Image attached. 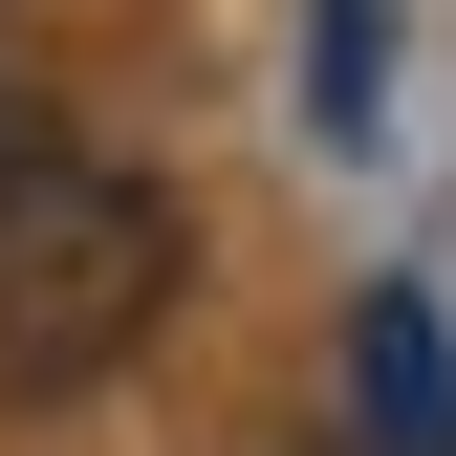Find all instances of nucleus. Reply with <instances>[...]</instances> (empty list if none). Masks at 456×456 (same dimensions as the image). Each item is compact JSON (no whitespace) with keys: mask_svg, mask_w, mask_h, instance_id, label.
I'll list each match as a JSON object with an SVG mask.
<instances>
[{"mask_svg":"<svg viewBox=\"0 0 456 456\" xmlns=\"http://www.w3.org/2000/svg\"><path fill=\"white\" fill-rule=\"evenodd\" d=\"M391 109V22L370 0H326V44H305V131H370Z\"/></svg>","mask_w":456,"mask_h":456,"instance_id":"nucleus-3","label":"nucleus"},{"mask_svg":"<svg viewBox=\"0 0 456 456\" xmlns=\"http://www.w3.org/2000/svg\"><path fill=\"white\" fill-rule=\"evenodd\" d=\"M152 326H175V196L66 152V175L0 217V391H109Z\"/></svg>","mask_w":456,"mask_h":456,"instance_id":"nucleus-1","label":"nucleus"},{"mask_svg":"<svg viewBox=\"0 0 456 456\" xmlns=\"http://www.w3.org/2000/svg\"><path fill=\"white\" fill-rule=\"evenodd\" d=\"M44 175H66V152H44V109H22V87H0V217H22Z\"/></svg>","mask_w":456,"mask_h":456,"instance_id":"nucleus-4","label":"nucleus"},{"mask_svg":"<svg viewBox=\"0 0 456 456\" xmlns=\"http://www.w3.org/2000/svg\"><path fill=\"white\" fill-rule=\"evenodd\" d=\"M348 370H370V456H456V348H435L413 282H370V305H348Z\"/></svg>","mask_w":456,"mask_h":456,"instance_id":"nucleus-2","label":"nucleus"}]
</instances>
